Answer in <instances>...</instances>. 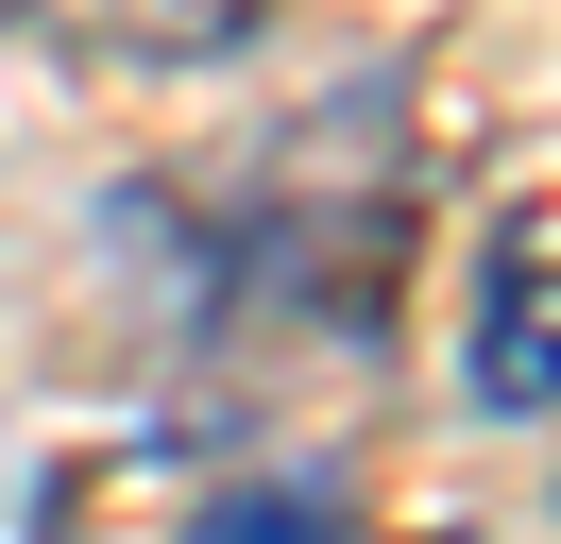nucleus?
I'll use <instances>...</instances> for the list:
<instances>
[{
	"instance_id": "nucleus-1",
	"label": "nucleus",
	"mask_w": 561,
	"mask_h": 544,
	"mask_svg": "<svg viewBox=\"0 0 561 544\" xmlns=\"http://www.w3.org/2000/svg\"><path fill=\"white\" fill-rule=\"evenodd\" d=\"M477 408H511V426L561 408V272H493L477 290Z\"/></svg>"
},
{
	"instance_id": "nucleus-2",
	"label": "nucleus",
	"mask_w": 561,
	"mask_h": 544,
	"mask_svg": "<svg viewBox=\"0 0 561 544\" xmlns=\"http://www.w3.org/2000/svg\"><path fill=\"white\" fill-rule=\"evenodd\" d=\"M187 544H341V494H255V510H205Z\"/></svg>"
}]
</instances>
